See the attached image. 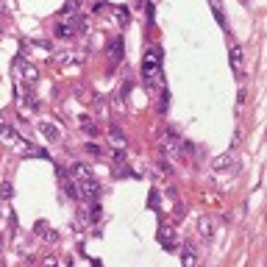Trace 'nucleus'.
I'll list each match as a JSON object with an SVG mask.
<instances>
[{"mask_svg": "<svg viewBox=\"0 0 267 267\" xmlns=\"http://www.w3.org/2000/svg\"><path fill=\"white\" fill-rule=\"evenodd\" d=\"M167 106H170V92L167 86H159V114H167Z\"/></svg>", "mask_w": 267, "mask_h": 267, "instance_id": "aec40b11", "label": "nucleus"}, {"mask_svg": "<svg viewBox=\"0 0 267 267\" xmlns=\"http://www.w3.org/2000/svg\"><path fill=\"white\" fill-rule=\"evenodd\" d=\"M81 131H84L86 136H89V139H92V136L98 134V126H95V120H89V117H86V114H84V117H81Z\"/></svg>", "mask_w": 267, "mask_h": 267, "instance_id": "412c9836", "label": "nucleus"}, {"mask_svg": "<svg viewBox=\"0 0 267 267\" xmlns=\"http://www.w3.org/2000/svg\"><path fill=\"white\" fill-rule=\"evenodd\" d=\"M36 131L45 136V142H62V128L56 123H50V120H39L36 123Z\"/></svg>", "mask_w": 267, "mask_h": 267, "instance_id": "39448f33", "label": "nucleus"}, {"mask_svg": "<svg viewBox=\"0 0 267 267\" xmlns=\"http://www.w3.org/2000/svg\"><path fill=\"white\" fill-rule=\"evenodd\" d=\"M142 81L148 89H156V86H162V50L159 48H150L145 50V56H142Z\"/></svg>", "mask_w": 267, "mask_h": 267, "instance_id": "f257e3e1", "label": "nucleus"}, {"mask_svg": "<svg viewBox=\"0 0 267 267\" xmlns=\"http://www.w3.org/2000/svg\"><path fill=\"white\" fill-rule=\"evenodd\" d=\"M228 56H231V70L239 75L242 67H245V53H242V45H231V53H228Z\"/></svg>", "mask_w": 267, "mask_h": 267, "instance_id": "9b49d317", "label": "nucleus"}, {"mask_svg": "<svg viewBox=\"0 0 267 267\" xmlns=\"http://www.w3.org/2000/svg\"><path fill=\"white\" fill-rule=\"evenodd\" d=\"M14 148L20 150V153L31 156V159H50V153H48V150L36 148L34 142H28V139H20V136H17V139H14Z\"/></svg>", "mask_w": 267, "mask_h": 267, "instance_id": "20e7f679", "label": "nucleus"}, {"mask_svg": "<svg viewBox=\"0 0 267 267\" xmlns=\"http://www.w3.org/2000/svg\"><path fill=\"white\" fill-rule=\"evenodd\" d=\"M70 176L75 178V181H84V178H92L95 173H92V167H89L86 162H75V164L70 167Z\"/></svg>", "mask_w": 267, "mask_h": 267, "instance_id": "4468645a", "label": "nucleus"}, {"mask_svg": "<svg viewBox=\"0 0 267 267\" xmlns=\"http://www.w3.org/2000/svg\"><path fill=\"white\" fill-rule=\"evenodd\" d=\"M195 262H198L195 245H192V242H184V248H181V265H184V267H192Z\"/></svg>", "mask_w": 267, "mask_h": 267, "instance_id": "f3484780", "label": "nucleus"}, {"mask_svg": "<svg viewBox=\"0 0 267 267\" xmlns=\"http://www.w3.org/2000/svg\"><path fill=\"white\" fill-rule=\"evenodd\" d=\"M145 14H148V25H153V20H156V6L153 3H145Z\"/></svg>", "mask_w": 267, "mask_h": 267, "instance_id": "393cba45", "label": "nucleus"}, {"mask_svg": "<svg viewBox=\"0 0 267 267\" xmlns=\"http://www.w3.org/2000/svg\"><path fill=\"white\" fill-rule=\"evenodd\" d=\"M98 195H100V184L95 176L78 181V200H86V203H89V200H95Z\"/></svg>", "mask_w": 267, "mask_h": 267, "instance_id": "f03ea898", "label": "nucleus"}, {"mask_svg": "<svg viewBox=\"0 0 267 267\" xmlns=\"http://www.w3.org/2000/svg\"><path fill=\"white\" fill-rule=\"evenodd\" d=\"M109 142H112V148H128V139H126V134H123V128L120 126H112L109 128Z\"/></svg>", "mask_w": 267, "mask_h": 267, "instance_id": "ddd939ff", "label": "nucleus"}, {"mask_svg": "<svg viewBox=\"0 0 267 267\" xmlns=\"http://www.w3.org/2000/svg\"><path fill=\"white\" fill-rule=\"evenodd\" d=\"M156 237H159V242H162L164 251H176V228L170 223L159 225V231H156Z\"/></svg>", "mask_w": 267, "mask_h": 267, "instance_id": "423d86ee", "label": "nucleus"}, {"mask_svg": "<svg viewBox=\"0 0 267 267\" xmlns=\"http://www.w3.org/2000/svg\"><path fill=\"white\" fill-rule=\"evenodd\" d=\"M72 22H75L78 34H86V31H89V20H86V17H72Z\"/></svg>", "mask_w": 267, "mask_h": 267, "instance_id": "b1692460", "label": "nucleus"}, {"mask_svg": "<svg viewBox=\"0 0 267 267\" xmlns=\"http://www.w3.org/2000/svg\"><path fill=\"white\" fill-rule=\"evenodd\" d=\"M234 164H237V153L228 150V153L217 156V159L211 162V167H214V173H220V170H228V167H234Z\"/></svg>", "mask_w": 267, "mask_h": 267, "instance_id": "f8f14e48", "label": "nucleus"}, {"mask_svg": "<svg viewBox=\"0 0 267 267\" xmlns=\"http://www.w3.org/2000/svg\"><path fill=\"white\" fill-rule=\"evenodd\" d=\"M195 231H198V237H200V239H206V242H211V239H214V223H211L209 217H198V223H195Z\"/></svg>", "mask_w": 267, "mask_h": 267, "instance_id": "0eeeda50", "label": "nucleus"}, {"mask_svg": "<svg viewBox=\"0 0 267 267\" xmlns=\"http://www.w3.org/2000/svg\"><path fill=\"white\" fill-rule=\"evenodd\" d=\"M128 95H131V81H126V84H123V92H120V98L128 100Z\"/></svg>", "mask_w": 267, "mask_h": 267, "instance_id": "c85d7f7f", "label": "nucleus"}, {"mask_svg": "<svg viewBox=\"0 0 267 267\" xmlns=\"http://www.w3.org/2000/svg\"><path fill=\"white\" fill-rule=\"evenodd\" d=\"M86 153H89L92 159H103V148L95 145V142H86Z\"/></svg>", "mask_w": 267, "mask_h": 267, "instance_id": "5701e85b", "label": "nucleus"}, {"mask_svg": "<svg viewBox=\"0 0 267 267\" xmlns=\"http://www.w3.org/2000/svg\"><path fill=\"white\" fill-rule=\"evenodd\" d=\"M14 67H17V72L22 75V81H28V84H36V81H39V67L31 64V62H25L22 56L14 62Z\"/></svg>", "mask_w": 267, "mask_h": 267, "instance_id": "7ed1b4c3", "label": "nucleus"}, {"mask_svg": "<svg viewBox=\"0 0 267 267\" xmlns=\"http://www.w3.org/2000/svg\"><path fill=\"white\" fill-rule=\"evenodd\" d=\"M72 11H75V3H72V0H70V3H64V6L62 8H59V14H72Z\"/></svg>", "mask_w": 267, "mask_h": 267, "instance_id": "cd10ccee", "label": "nucleus"}, {"mask_svg": "<svg viewBox=\"0 0 267 267\" xmlns=\"http://www.w3.org/2000/svg\"><path fill=\"white\" fill-rule=\"evenodd\" d=\"M112 11H114V22H117L120 28H126L128 22H131V14H128V8H126V6H114Z\"/></svg>", "mask_w": 267, "mask_h": 267, "instance_id": "6ab92c4d", "label": "nucleus"}, {"mask_svg": "<svg viewBox=\"0 0 267 267\" xmlns=\"http://www.w3.org/2000/svg\"><path fill=\"white\" fill-rule=\"evenodd\" d=\"M53 62H56L59 67H70V64H81L84 56H81V53H72V50H62V53L53 56Z\"/></svg>", "mask_w": 267, "mask_h": 267, "instance_id": "6e6552de", "label": "nucleus"}, {"mask_svg": "<svg viewBox=\"0 0 267 267\" xmlns=\"http://www.w3.org/2000/svg\"><path fill=\"white\" fill-rule=\"evenodd\" d=\"M106 53H109V59H112L114 64L123 62V53H126V48H123V36H114L112 42H109V48H106Z\"/></svg>", "mask_w": 267, "mask_h": 267, "instance_id": "9d476101", "label": "nucleus"}, {"mask_svg": "<svg viewBox=\"0 0 267 267\" xmlns=\"http://www.w3.org/2000/svg\"><path fill=\"white\" fill-rule=\"evenodd\" d=\"M148 206H150V209H159V192H150V195H148Z\"/></svg>", "mask_w": 267, "mask_h": 267, "instance_id": "bb28decb", "label": "nucleus"}, {"mask_svg": "<svg viewBox=\"0 0 267 267\" xmlns=\"http://www.w3.org/2000/svg\"><path fill=\"white\" fill-rule=\"evenodd\" d=\"M0 195H3V198H11V195H14V187H11L8 181H3V184H0Z\"/></svg>", "mask_w": 267, "mask_h": 267, "instance_id": "a878e982", "label": "nucleus"}, {"mask_svg": "<svg viewBox=\"0 0 267 267\" xmlns=\"http://www.w3.org/2000/svg\"><path fill=\"white\" fill-rule=\"evenodd\" d=\"M34 234H36V237H45L48 242H56V239H59V234L50 228L48 220H36V223H34Z\"/></svg>", "mask_w": 267, "mask_h": 267, "instance_id": "1a4fd4ad", "label": "nucleus"}, {"mask_svg": "<svg viewBox=\"0 0 267 267\" xmlns=\"http://www.w3.org/2000/svg\"><path fill=\"white\" fill-rule=\"evenodd\" d=\"M211 8H214V17H217V22H220V28L223 31H228V22H225V14L220 11V6H217V0H211Z\"/></svg>", "mask_w": 267, "mask_h": 267, "instance_id": "4be33fe9", "label": "nucleus"}, {"mask_svg": "<svg viewBox=\"0 0 267 267\" xmlns=\"http://www.w3.org/2000/svg\"><path fill=\"white\" fill-rule=\"evenodd\" d=\"M78 31H75V22L67 20V22H56V36L59 39H72Z\"/></svg>", "mask_w": 267, "mask_h": 267, "instance_id": "dca6fc26", "label": "nucleus"}, {"mask_svg": "<svg viewBox=\"0 0 267 267\" xmlns=\"http://www.w3.org/2000/svg\"><path fill=\"white\" fill-rule=\"evenodd\" d=\"M62 190H64V195L70 198V200H78V181L72 176H67V173L62 176Z\"/></svg>", "mask_w": 267, "mask_h": 267, "instance_id": "2eb2a0df", "label": "nucleus"}, {"mask_svg": "<svg viewBox=\"0 0 267 267\" xmlns=\"http://www.w3.org/2000/svg\"><path fill=\"white\" fill-rule=\"evenodd\" d=\"M0 139L3 142H8V145H14V139H17V131L11 126H8L6 120L0 117Z\"/></svg>", "mask_w": 267, "mask_h": 267, "instance_id": "a211bd4d", "label": "nucleus"}, {"mask_svg": "<svg viewBox=\"0 0 267 267\" xmlns=\"http://www.w3.org/2000/svg\"><path fill=\"white\" fill-rule=\"evenodd\" d=\"M134 6L139 8V6H145V0H134Z\"/></svg>", "mask_w": 267, "mask_h": 267, "instance_id": "c756f323", "label": "nucleus"}, {"mask_svg": "<svg viewBox=\"0 0 267 267\" xmlns=\"http://www.w3.org/2000/svg\"><path fill=\"white\" fill-rule=\"evenodd\" d=\"M72 3H75V6H78V3H81V0H72Z\"/></svg>", "mask_w": 267, "mask_h": 267, "instance_id": "7c9ffc66", "label": "nucleus"}]
</instances>
